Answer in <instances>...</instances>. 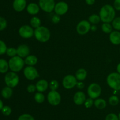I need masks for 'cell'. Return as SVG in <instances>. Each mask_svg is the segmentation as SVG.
I'll use <instances>...</instances> for the list:
<instances>
[{"instance_id":"obj_33","label":"cell","mask_w":120,"mask_h":120,"mask_svg":"<svg viewBox=\"0 0 120 120\" xmlns=\"http://www.w3.org/2000/svg\"><path fill=\"white\" fill-rule=\"evenodd\" d=\"M18 120H35V119L30 114H23L19 116Z\"/></svg>"},{"instance_id":"obj_17","label":"cell","mask_w":120,"mask_h":120,"mask_svg":"<svg viewBox=\"0 0 120 120\" xmlns=\"http://www.w3.org/2000/svg\"><path fill=\"white\" fill-rule=\"evenodd\" d=\"M26 10L30 15H36L39 12L40 7L37 4L32 2L28 5L26 7Z\"/></svg>"},{"instance_id":"obj_28","label":"cell","mask_w":120,"mask_h":120,"mask_svg":"<svg viewBox=\"0 0 120 120\" xmlns=\"http://www.w3.org/2000/svg\"><path fill=\"white\" fill-rule=\"evenodd\" d=\"M34 98H35V101H36V102L41 104L44 102L45 97L44 95H43L42 92H38L36 93V94H35Z\"/></svg>"},{"instance_id":"obj_41","label":"cell","mask_w":120,"mask_h":120,"mask_svg":"<svg viewBox=\"0 0 120 120\" xmlns=\"http://www.w3.org/2000/svg\"><path fill=\"white\" fill-rule=\"evenodd\" d=\"M114 8L117 11H120V0H115L114 2Z\"/></svg>"},{"instance_id":"obj_42","label":"cell","mask_w":120,"mask_h":120,"mask_svg":"<svg viewBox=\"0 0 120 120\" xmlns=\"http://www.w3.org/2000/svg\"><path fill=\"white\" fill-rule=\"evenodd\" d=\"M76 87H77V88H79V89H82L84 87V84L82 82H77Z\"/></svg>"},{"instance_id":"obj_21","label":"cell","mask_w":120,"mask_h":120,"mask_svg":"<svg viewBox=\"0 0 120 120\" xmlns=\"http://www.w3.org/2000/svg\"><path fill=\"white\" fill-rule=\"evenodd\" d=\"M25 63L28 66H34L38 62V58L35 55H28L25 60Z\"/></svg>"},{"instance_id":"obj_31","label":"cell","mask_w":120,"mask_h":120,"mask_svg":"<svg viewBox=\"0 0 120 120\" xmlns=\"http://www.w3.org/2000/svg\"><path fill=\"white\" fill-rule=\"evenodd\" d=\"M49 87L51 91H56L59 88V82L56 80H52L49 84Z\"/></svg>"},{"instance_id":"obj_34","label":"cell","mask_w":120,"mask_h":120,"mask_svg":"<svg viewBox=\"0 0 120 120\" xmlns=\"http://www.w3.org/2000/svg\"><path fill=\"white\" fill-rule=\"evenodd\" d=\"M7 49L8 48L5 43L4 41L0 40V55H2L7 52Z\"/></svg>"},{"instance_id":"obj_27","label":"cell","mask_w":120,"mask_h":120,"mask_svg":"<svg viewBox=\"0 0 120 120\" xmlns=\"http://www.w3.org/2000/svg\"><path fill=\"white\" fill-rule=\"evenodd\" d=\"M89 21L90 23L93 24H97L99 23L100 21H101V19L99 15L97 14H93L89 16Z\"/></svg>"},{"instance_id":"obj_22","label":"cell","mask_w":120,"mask_h":120,"mask_svg":"<svg viewBox=\"0 0 120 120\" xmlns=\"http://www.w3.org/2000/svg\"><path fill=\"white\" fill-rule=\"evenodd\" d=\"M95 107L99 109H103L105 108L107 106V102L104 99L97 98L94 102Z\"/></svg>"},{"instance_id":"obj_16","label":"cell","mask_w":120,"mask_h":120,"mask_svg":"<svg viewBox=\"0 0 120 120\" xmlns=\"http://www.w3.org/2000/svg\"><path fill=\"white\" fill-rule=\"evenodd\" d=\"M26 7V0H14L13 8L16 11L21 12Z\"/></svg>"},{"instance_id":"obj_39","label":"cell","mask_w":120,"mask_h":120,"mask_svg":"<svg viewBox=\"0 0 120 120\" xmlns=\"http://www.w3.org/2000/svg\"><path fill=\"white\" fill-rule=\"evenodd\" d=\"M36 90V85H34L33 84L29 85L27 87V91L29 92V93H33Z\"/></svg>"},{"instance_id":"obj_43","label":"cell","mask_w":120,"mask_h":120,"mask_svg":"<svg viewBox=\"0 0 120 120\" xmlns=\"http://www.w3.org/2000/svg\"><path fill=\"white\" fill-rule=\"evenodd\" d=\"M85 1L87 4L89 5H92L95 3L96 0H85Z\"/></svg>"},{"instance_id":"obj_24","label":"cell","mask_w":120,"mask_h":120,"mask_svg":"<svg viewBox=\"0 0 120 120\" xmlns=\"http://www.w3.org/2000/svg\"><path fill=\"white\" fill-rule=\"evenodd\" d=\"M9 64L4 59H0V72L5 73L9 69Z\"/></svg>"},{"instance_id":"obj_37","label":"cell","mask_w":120,"mask_h":120,"mask_svg":"<svg viewBox=\"0 0 120 120\" xmlns=\"http://www.w3.org/2000/svg\"><path fill=\"white\" fill-rule=\"evenodd\" d=\"M105 120H119L118 116L114 113H110L108 114L105 117Z\"/></svg>"},{"instance_id":"obj_10","label":"cell","mask_w":120,"mask_h":120,"mask_svg":"<svg viewBox=\"0 0 120 120\" xmlns=\"http://www.w3.org/2000/svg\"><path fill=\"white\" fill-rule=\"evenodd\" d=\"M91 29V25L89 21L83 20L77 24L76 31L80 35H85L89 32Z\"/></svg>"},{"instance_id":"obj_30","label":"cell","mask_w":120,"mask_h":120,"mask_svg":"<svg viewBox=\"0 0 120 120\" xmlns=\"http://www.w3.org/2000/svg\"><path fill=\"white\" fill-rule=\"evenodd\" d=\"M109 104L111 105L116 106L119 103V99L116 95H112L109 98Z\"/></svg>"},{"instance_id":"obj_11","label":"cell","mask_w":120,"mask_h":120,"mask_svg":"<svg viewBox=\"0 0 120 120\" xmlns=\"http://www.w3.org/2000/svg\"><path fill=\"white\" fill-rule=\"evenodd\" d=\"M26 78L29 80H34L39 76L38 72L34 66H28L23 70Z\"/></svg>"},{"instance_id":"obj_36","label":"cell","mask_w":120,"mask_h":120,"mask_svg":"<svg viewBox=\"0 0 120 120\" xmlns=\"http://www.w3.org/2000/svg\"><path fill=\"white\" fill-rule=\"evenodd\" d=\"M7 26V22L5 19L0 16V31L4 29Z\"/></svg>"},{"instance_id":"obj_18","label":"cell","mask_w":120,"mask_h":120,"mask_svg":"<svg viewBox=\"0 0 120 120\" xmlns=\"http://www.w3.org/2000/svg\"><path fill=\"white\" fill-rule=\"evenodd\" d=\"M110 41L114 45L120 44V32L118 31H112L110 34Z\"/></svg>"},{"instance_id":"obj_6","label":"cell","mask_w":120,"mask_h":120,"mask_svg":"<svg viewBox=\"0 0 120 120\" xmlns=\"http://www.w3.org/2000/svg\"><path fill=\"white\" fill-rule=\"evenodd\" d=\"M101 93V88L97 83H92L87 88V94L90 98L92 99H97L100 96Z\"/></svg>"},{"instance_id":"obj_20","label":"cell","mask_w":120,"mask_h":120,"mask_svg":"<svg viewBox=\"0 0 120 120\" xmlns=\"http://www.w3.org/2000/svg\"><path fill=\"white\" fill-rule=\"evenodd\" d=\"M87 75L86 70L84 68H80L78 69L76 72V78L79 81H82L86 79Z\"/></svg>"},{"instance_id":"obj_48","label":"cell","mask_w":120,"mask_h":120,"mask_svg":"<svg viewBox=\"0 0 120 120\" xmlns=\"http://www.w3.org/2000/svg\"></svg>"},{"instance_id":"obj_15","label":"cell","mask_w":120,"mask_h":120,"mask_svg":"<svg viewBox=\"0 0 120 120\" xmlns=\"http://www.w3.org/2000/svg\"><path fill=\"white\" fill-rule=\"evenodd\" d=\"M86 100L85 94L82 91L77 92L73 96L74 102L77 105H81L84 104Z\"/></svg>"},{"instance_id":"obj_35","label":"cell","mask_w":120,"mask_h":120,"mask_svg":"<svg viewBox=\"0 0 120 120\" xmlns=\"http://www.w3.org/2000/svg\"><path fill=\"white\" fill-rule=\"evenodd\" d=\"M2 113L4 115H6V116H8V115H10L12 112V109L9 106H4L3 108H2Z\"/></svg>"},{"instance_id":"obj_46","label":"cell","mask_w":120,"mask_h":120,"mask_svg":"<svg viewBox=\"0 0 120 120\" xmlns=\"http://www.w3.org/2000/svg\"><path fill=\"white\" fill-rule=\"evenodd\" d=\"M117 72H118V73H119L120 74V63L118 64V65H117Z\"/></svg>"},{"instance_id":"obj_26","label":"cell","mask_w":120,"mask_h":120,"mask_svg":"<svg viewBox=\"0 0 120 120\" xmlns=\"http://www.w3.org/2000/svg\"><path fill=\"white\" fill-rule=\"evenodd\" d=\"M101 29L106 34H110L112 31V25L110 23H107V22H104L101 26Z\"/></svg>"},{"instance_id":"obj_8","label":"cell","mask_w":120,"mask_h":120,"mask_svg":"<svg viewBox=\"0 0 120 120\" xmlns=\"http://www.w3.org/2000/svg\"><path fill=\"white\" fill-rule=\"evenodd\" d=\"M76 76L73 75H68L65 76L62 81L63 87L67 89H70L76 86L77 83Z\"/></svg>"},{"instance_id":"obj_4","label":"cell","mask_w":120,"mask_h":120,"mask_svg":"<svg viewBox=\"0 0 120 120\" xmlns=\"http://www.w3.org/2000/svg\"><path fill=\"white\" fill-rule=\"evenodd\" d=\"M107 82L114 90H120V74L118 72L110 74L107 78Z\"/></svg>"},{"instance_id":"obj_19","label":"cell","mask_w":120,"mask_h":120,"mask_svg":"<svg viewBox=\"0 0 120 120\" xmlns=\"http://www.w3.org/2000/svg\"><path fill=\"white\" fill-rule=\"evenodd\" d=\"M49 84L48 81L45 80H41L39 81H38L36 84V87L37 91L40 92H44L48 89Z\"/></svg>"},{"instance_id":"obj_47","label":"cell","mask_w":120,"mask_h":120,"mask_svg":"<svg viewBox=\"0 0 120 120\" xmlns=\"http://www.w3.org/2000/svg\"><path fill=\"white\" fill-rule=\"evenodd\" d=\"M118 118H119V120H120V112L119 113V115H118Z\"/></svg>"},{"instance_id":"obj_45","label":"cell","mask_w":120,"mask_h":120,"mask_svg":"<svg viewBox=\"0 0 120 120\" xmlns=\"http://www.w3.org/2000/svg\"><path fill=\"white\" fill-rule=\"evenodd\" d=\"M4 105H3V102H2V101H1V100H0V111L2 110V108H3Z\"/></svg>"},{"instance_id":"obj_12","label":"cell","mask_w":120,"mask_h":120,"mask_svg":"<svg viewBox=\"0 0 120 120\" xmlns=\"http://www.w3.org/2000/svg\"><path fill=\"white\" fill-rule=\"evenodd\" d=\"M19 34L23 38H30L34 35V31L32 27L25 25L19 28Z\"/></svg>"},{"instance_id":"obj_3","label":"cell","mask_w":120,"mask_h":120,"mask_svg":"<svg viewBox=\"0 0 120 120\" xmlns=\"http://www.w3.org/2000/svg\"><path fill=\"white\" fill-rule=\"evenodd\" d=\"M9 68L12 71L18 72L22 69L25 64V61H23L22 58L19 56H15L12 57L9 60Z\"/></svg>"},{"instance_id":"obj_44","label":"cell","mask_w":120,"mask_h":120,"mask_svg":"<svg viewBox=\"0 0 120 120\" xmlns=\"http://www.w3.org/2000/svg\"><path fill=\"white\" fill-rule=\"evenodd\" d=\"M91 30H92V31H95L96 30V29H97V27H96V25H93V26H91Z\"/></svg>"},{"instance_id":"obj_1","label":"cell","mask_w":120,"mask_h":120,"mask_svg":"<svg viewBox=\"0 0 120 120\" xmlns=\"http://www.w3.org/2000/svg\"><path fill=\"white\" fill-rule=\"evenodd\" d=\"M99 16L103 22L110 23L115 18L116 11L115 8L111 5L107 4L103 6L100 11Z\"/></svg>"},{"instance_id":"obj_29","label":"cell","mask_w":120,"mask_h":120,"mask_svg":"<svg viewBox=\"0 0 120 120\" xmlns=\"http://www.w3.org/2000/svg\"><path fill=\"white\" fill-rule=\"evenodd\" d=\"M112 22V27L117 30H120V17L115 18Z\"/></svg>"},{"instance_id":"obj_23","label":"cell","mask_w":120,"mask_h":120,"mask_svg":"<svg viewBox=\"0 0 120 120\" xmlns=\"http://www.w3.org/2000/svg\"><path fill=\"white\" fill-rule=\"evenodd\" d=\"M13 93V91L12 88L9 87H4L3 89H2V91H1V95L3 96L4 98L5 99H8L12 96Z\"/></svg>"},{"instance_id":"obj_7","label":"cell","mask_w":120,"mask_h":120,"mask_svg":"<svg viewBox=\"0 0 120 120\" xmlns=\"http://www.w3.org/2000/svg\"><path fill=\"white\" fill-rule=\"evenodd\" d=\"M55 0H39V5L40 8L46 12H51L55 9Z\"/></svg>"},{"instance_id":"obj_25","label":"cell","mask_w":120,"mask_h":120,"mask_svg":"<svg viewBox=\"0 0 120 120\" xmlns=\"http://www.w3.org/2000/svg\"><path fill=\"white\" fill-rule=\"evenodd\" d=\"M30 25L31 27L33 28H35V29L38 27L41 26V21L39 18L36 17V16H34V17L32 18L30 21Z\"/></svg>"},{"instance_id":"obj_5","label":"cell","mask_w":120,"mask_h":120,"mask_svg":"<svg viewBox=\"0 0 120 120\" xmlns=\"http://www.w3.org/2000/svg\"><path fill=\"white\" fill-rule=\"evenodd\" d=\"M19 76L15 72H9L5 76V82L8 87L14 88L19 83Z\"/></svg>"},{"instance_id":"obj_32","label":"cell","mask_w":120,"mask_h":120,"mask_svg":"<svg viewBox=\"0 0 120 120\" xmlns=\"http://www.w3.org/2000/svg\"><path fill=\"white\" fill-rule=\"evenodd\" d=\"M6 53H7V54L8 56H11L12 58L16 56V55H17V50L14 48H9L7 49V52Z\"/></svg>"},{"instance_id":"obj_40","label":"cell","mask_w":120,"mask_h":120,"mask_svg":"<svg viewBox=\"0 0 120 120\" xmlns=\"http://www.w3.org/2000/svg\"><path fill=\"white\" fill-rule=\"evenodd\" d=\"M60 20V15H57V14H55V15L52 16V22H53L54 24L59 23Z\"/></svg>"},{"instance_id":"obj_13","label":"cell","mask_w":120,"mask_h":120,"mask_svg":"<svg viewBox=\"0 0 120 120\" xmlns=\"http://www.w3.org/2000/svg\"><path fill=\"white\" fill-rule=\"evenodd\" d=\"M69 9V5L68 4L64 1H60L56 4L55 7V11L56 14L59 15H63L68 12Z\"/></svg>"},{"instance_id":"obj_2","label":"cell","mask_w":120,"mask_h":120,"mask_svg":"<svg viewBox=\"0 0 120 120\" xmlns=\"http://www.w3.org/2000/svg\"><path fill=\"white\" fill-rule=\"evenodd\" d=\"M34 35L36 40L39 42H46L50 39V32L46 27L41 26L34 31Z\"/></svg>"},{"instance_id":"obj_14","label":"cell","mask_w":120,"mask_h":120,"mask_svg":"<svg viewBox=\"0 0 120 120\" xmlns=\"http://www.w3.org/2000/svg\"><path fill=\"white\" fill-rule=\"evenodd\" d=\"M17 55L21 58H26L30 53V49L26 45H21L16 49Z\"/></svg>"},{"instance_id":"obj_9","label":"cell","mask_w":120,"mask_h":120,"mask_svg":"<svg viewBox=\"0 0 120 120\" xmlns=\"http://www.w3.org/2000/svg\"><path fill=\"white\" fill-rule=\"evenodd\" d=\"M48 101L52 105H57L61 102L60 94L56 91H50L48 94Z\"/></svg>"},{"instance_id":"obj_38","label":"cell","mask_w":120,"mask_h":120,"mask_svg":"<svg viewBox=\"0 0 120 120\" xmlns=\"http://www.w3.org/2000/svg\"><path fill=\"white\" fill-rule=\"evenodd\" d=\"M94 102V101H93V99L89 98L86 100L85 102H84V105L86 108H91L93 105Z\"/></svg>"}]
</instances>
